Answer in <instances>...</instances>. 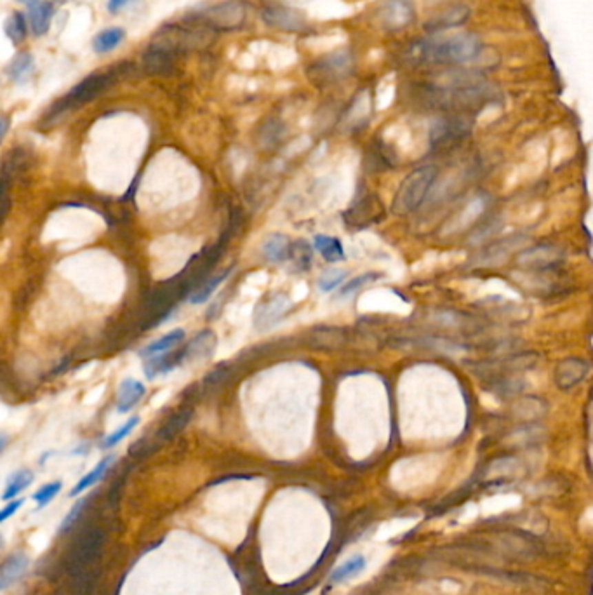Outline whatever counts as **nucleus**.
<instances>
[{
  "label": "nucleus",
  "mask_w": 593,
  "mask_h": 595,
  "mask_svg": "<svg viewBox=\"0 0 593 595\" xmlns=\"http://www.w3.org/2000/svg\"><path fill=\"white\" fill-rule=\"evenodd\" d=\"M422 98L432 108L446 112H470L496 98V91L475 74H455L439 82H428Z\"/></svg>",
  "instance_id": "obj_1"
},
{
  "label": "nucleus",
  "mask_w": 593,
  "mask_h": 595,
  "mask_svg": "<svg viewBox=\"0 0 593 595\" xmlns=\"http://www.w3.org/2000/svg\"><path fill=\"white\" fill-rule=\"evenodd\" d=\"M482 52V42L473 33L432 35L410 44L404 51L409 65H463L477 59Z\"/></svg>",
  "instance_id": "obj_2"
},
{
  "label": "nucleus",
  "mask_w": 593,
  "mask_h": 595,
  "mask_svg": "<svg viewBox=\"0 0 593 595\" xmlns=\"http://www.w3.org/2000/svg\"><path fill=\"white\" fill-rule=\"evenodd\" d=\"M437 174H439V169H437V165L432 164L416 167L413 173L407 174L397 190L395 198H393V213L400 214V216L414 213L425 200L433 181L437 180Z\"/></svg>",
  "instance_id": "obj_3"
},
{
  "label": "nucleus",
  "mask_w": 593,
  "mask_h": 595,
  "mask_svg": "<svg viewBox=\"0 0 593 595\" xmlns=\"http://www.w3.org/2000/svg\"><path fill=\"white\" fill-rule=\"evenodd\" d=\"M353 74V54L350 51H336L317 59L308 68V75L315 84H337Z\"/></svg>",
  "instance_id": "obj_4"
},
{
  "label": "nucleus",
  "mask_w": 593,
  "mask_h": 595,
  "mask_svg": "<svg viewBox=\"0 0 593 595\" xmlns=\"http://www.w3.org/2000/svg\"><path fill=\"white\" fill-rule=\"evenodd\" d=\"M197 18L204 23V28L235 30L246 23L247 6L242 0H228L205 9Z\"/></svg>",
  "instance_id": "obj_5"
},
{
  "label": "nucleus",
  "mask_w": 593,
  "mask_h": 595,
  "mask_svg": "<svg viewBox=\"0 0 593 595\" xmlns=\"http://www.w3.org/2000/svg\"><path fill=\"white\" fill-rule=\"evenodd\" d=\"M112 82V74H94L82 81L81 84L75 85L65 98L56 105L54 114H61V112L70 110V108L84 105L91 99H94L99 92H103Z\"/></svg>",
  "instance_id": "obj_6"
},
{
  "label": "nucleus",
  "mask_w": 593,
  "mask_h": 595,
  "mask_svg": "<svg viewBox=\"0 0 593 595\" xmlns=\"http://www.w3.org/2000/svg\"><path fill=\"white\" fill-rule=\"evenodd\" d=\"M383 216H385V209L381 206L379 198L374 197L373 194H366L352 204V207L343 214V220L353 230H362L377 223Z\"/></svg>",
  "instance_id": "obj_7"
},
{
  "label": "nucleus",
  "mask_w": 593,
  "mask_h": 595,
  "mask_svg": "<svg viewBox=\"0 0 593 595\" xmlns=\"http://www.w3.org/2000/svg\"><path fill=\"white\" fill-rule=\"evenodd\" d=\"M470 127H472V122L466 115L444 117L433 124L432 132H430V141H432L433 147H446V145L463 140L470 132Z\"/></svg>",
  "instance_id": "obj_8"
},
{
  "label": "nucleus",
  "mask_w": 593,
  "mask_h": 595,
  "mask_svg": "<svg viewBox=\"0 0 593 595\" xmlns=\"http://www.w3.org/2000/svg\"><path fill=\"white\" fill-rule=\"evenodd\" d=\"M261 18L268 26L289 33H304L310 30L306 18L296 9L286 6H268L261 12Z\"/></svg>",
  "instance_id": "obj_9"
},
{
  "label": "nucleus",
  "mask_w": 593,
  "mask_h": 595,
  "mask_svg": "<svg viewBox=\"0 0 593 595\" xmlns=\"http://www.w3.org/2000/svg\"><path fill=\"white\" fill-rule=\"evenodd\" d=\"M291 309V300L287 294L275 293L271 296L264 298L263 302L254 310V326L258 329H268V327L275 326L278 320L282 319Z\"/></svg>",
  "instance_id": "obj_10"
},
{
  "label": "nucleus",
  "mask_w": 593,
  "mask_h": 595,
  "mask_svg": "<svg viewBox=\"0 0 593 595\" xmlns=\"http://www.w3.org/2000/svg\"><path fill=\"white\" fill-rule=\"evenodd\" d=\"M381 26L388 32L406 28L414 19V4L410 0H385L377 11Z\"/></svg>",
  "instance_id": "obj_11"
},
{
  "label": "nucleus",
  "mask_w": 593,
  "mask_h": 595,
  "mask_svg": "<svg viewBox=\"0 0 593 595\" xmlns=\"http://www.w3.org/2000/svg\"><path fill=\"white\" fill-rule=\"evenodd\" d=\"M590 373V362L579 357H568L556 364L553 382L561 390H571L585 382Z\"/></svg>",
  "instance_id": "obj_12"
},
{
  "label": "nucleus",
  "mask_w": 593,
  "mask_h": 595,
  "mask_svg": "<svg viewBox=\"0 0 593 595\" xmlns=\"http://www.w3.org/2000/svg\"><path fill=\"white\" fill-rule=\"evenodd\" d=\"M564 260V253L555 246H536L528 249L519 256L520 267L532 270H546L561 264Z\"/></svg>",
  "instance_id": "obj_13"
},
{
  "label": "nucleus",
  "mask_w": 593,
  "mask_h": 595,
  "mask_svg": "<svg viewBox=\"0 0 593 595\" xmlns=\"http://www.w3.org/2000/svg\"><path fill=\"white\" fill-rule=\"evenodd\" d=\"M26 21L28 30L35 37H42L51 28L52 18H54L56 6L49 0H26Z\"/></svg>",
  "instance_id": "obj_14"
},
{
  "label": "nucleus",
  "mask_w": 593,
  "mask_h": 595,
  "mask_svg": "<svg viewBox=\"0 0 593 595\" xmlns=\"http://www.w3.org/2000/svg\"><path fill=\"white\" fill-rule=\"evenodd\" d=\"M147 395V385L136 378L122 379L117 388V399H115V409L118 415L131 413L139 402Z\"/></svg>",
  "instance_id": "obj_15"
},
{
  "label": "nucleus",
  "mask_w": 593,
  "mask_h": 595,
  "mask_svg": "<svg viewBox=\"0 0 593 595\" xmlns=\"http://www.w3.org/2000/svg\"><path fill=\"white\" fill-rule=\"evenodd\" d=\"M218 345V336L214 331L204 329L195 336L191 342L181 348V359H183V366L188 362H195V360L207 359L213 355Z\"/></svg>",
  "instance_id": "obj_16"
},
{
  "label": "nucleus",
  "mask_w": 593,
  "mask_h": 595,
  "mask_svg": "<svg viewBox=\"0 0 593 595\" xmlns=\"http://www.w3.org/2000/svg\"><path fill=\"white\" fill-rule=\"evenodd\" d=\"M30 567V557L25 552L12 554L0 564V590H8L18 583Z\"/></svg>",
  "instance_id": "obj_17"
},
{
  "label": "nucleus",
  "mask_w": 593,
  "mask_h": 595,
  "mask_svg": "<svg viewBox=\"0 0 593 595\" xmlns=\"http://www.w3.org/2000/svg\"><path fill=\"white\" fill-rule=\"evenodd\" d=\"M348 340V331L344 327H336V326H320L311 329L310 343L313 348L317 350H337L346 343Z\"/></svg>",
  "instance_id": "obj_18"
},
{
  "label": "nucleus",
  "mask_w": 593,
  "mask_h": 595,
  "mask_svg": "<svg viewBox=\"0 0 593 595\" xmlns=\"http://www.w3.org/2000/svg\"><path fill=\"white\" fill-rule=\"evenodd\" d=\"M185 336H187V333H185V329H180V327H178V329L169 331V333H165L164 336L154 340V342H150L147 346H143V348L139 350V357L145 360V359H150V357L172 352V350H176V346H180L181 343H183Z\"/></svg>",
  "instance_id": "obj_19"
},
{
  "label": "nucleus",
  "mask_w": 593,
  "mask_h": 595,
  "mask_svg": "<svg viewBox=\"0 0 593 595\" xmlns=\"http://www.w3.org/2000/svg\"><path fill=\"white\" fill-rule=\"evenodd\" d=\"M468 8H465V6H456V8L447 9V11L440 12L435 18L430 19L425 25V28L432 33H442L450 28H455V26L463 25V23L468 19Z\"/></svg>",
  "instance_id": "obj_20"
},
{
  "label": "nucleus",
  "mask_w": 593,
  "mask_h": 595,
  "mask_svg": "<svg viewBox=\"0 0 593 595\" xmlns=\"http://www.w3.org/2000/svg\"><path fill=\"white\" fill-rule=\"evenodd\" d=\"M114 461H115V456H112V455H108V456H105L103 459H99V461L94 465V468H92V470H89L87 474L84 475V477L79 479L77 484L72 488V491H70V498H72V496L75 498V496L85 492L89 488H92L94 484H98V482L101 481L105 475H107V472L110 470V467L114 465Z\"/></svg>",
  "instance_id": "obj_21"
},
{
  "label": "nucleus",
  "mask_w": 593,
  "mask_h": 595,
  "mask_svg": "<svg viewBox=\"0 0 593 595\" xmlns=\"http://www.w3.org/2000/svg\"><path fill=\"white\" fill-rule=\"evenodd\" d=\"M145 66L152 74H167L174 66V52L152 44V48L145 52Z\"/></svg>",
  "instance_id": "obj_22"
},
{
  "label": "nucleus",
  "mask_w": 593,
  "mask_h": 595,
  "mask_svg": "<svg viewBox=\"0 0 593 595\" xmlns=\"http://www.w3.org/2000/svg\"><path fill=\"white\" fill-rule=\"evenodd\" d=\"M291 244L293 242L289 240V237H286L284 233H273L264 240L261 251H263V256L271 263H282L289 258Z\"/></svg>",
  "instance_id": "obj_23"
},
{
  "label": "nucleus",
  "mask_w": 593,
  "mask_h": 595,
  "mask_svg": "<svg viewBox=\"0 0 593 595\" xmlns=\"http://www.w3.org/2000/svg\"><path fill=\"white\" fill-rule=\"evenodd\" d=\"M231 270H233V269H231V267H228V269L221 270V272H218L216 275H213V277H211V279L205 280V282L202 284V286L198 287V289H195L194 293L190 294V298H188V300H190L191 305H202V303L209 302V300H211V296H213V294L216 293L218 287H220L221 284H223L225 280H227L228 277H230Z\"/></svg>",
  "instance_id": "obj_24"
},
{
  "label": "nucleus",
  "mask_w": 593,
  "mask_h": 595,
  "mask_svg": "<svg viewBox=\"0 0 593 595\" xmlns=\"http://www.w3.org/2000/svg\"><path fill=\"white\" fill-rule=\"evenodd\" d=\"M124 39L125 32L122 28H118V26L103 30V32H99L98 35H96L94 41H92V51H94L96 54H107V52H112L114 49H117Z\"/></svg>",
  "instance_id": "obj_25"
},
{
  "label": "nucleus",
  "mask_w": 593,
  "mask_h": 595,
  "mask_svg": "<svg viewBox=\"0 0 593 595\" xmlns=\"http://www.w3.org/2000/svg\"><path fill=\"white\" fill-rule=\"evenodd\" d=\"M313 247L320 253V256L324 258L329 263H337V261H343L344 258V249L343 244L340 242V239L329 236H315L313 239Z\"/></svg>",
  "instance_id": "obj_26"
},
{
  "label": "nucleus",
  "mask_w": 593,
  "mask_h": 595,
  "mask_svg": "<svg viewBox=\"0 0 593 595\" xmlns=\"http://www.w3.org/2000/svg\"><path fill=\"white\" fill-rule=\"evenodd\" d=\"M32 482H33V472L28 470V468H19V470L14 472V474L8 479V482H6V489L4 492H2V500L4 501L16 500V498H18V496L21 494V492L25 491Z\"/></svg>",
  "instance_id": "obj_27"
},
{
  "label": "nucleus",
  "mask_w": 593,
  "mask_h": 595,
  "mask_svg": "<svg viewBox=\"0 0 593 595\" xmlns=\"http://www.w3.org/2000/svg\"><path fill=\"white\" fill-rule=\"evenodd\" d=\"M311 260H313V249L306 240H298V242L291 244L287 261L291 263L294 272H306L311 267Z\"/></svg>",
  "instance_id": "obj_28"
},
{
  "label": "nucleus",
  "mask_w": 593,
  "mask_h": 595,
  "mask_svg": "<svg viewBox=\"0 0 593 595\" xmlns=\"http://www.w3.org/2000/svg\"><path fill=\"white\" fill-rule=\"evenodd\" d=\"M4 32L9 39H11L14 44H19L26 39L28 35V21H26V16L23 12H14V14L9 16L6 19Z\"/></svg>",
  "instance_id": "obj_29"
},
{
  "label": "nucleus",
  "mask_w": 593,
  "mask_h": 595,
  "mask_svg": "<svg viewBox=\"0 0 593 595\" xmlns=\"http://www.w3.org/2000/svg\"><path fill=\"white\" fill-rule=\"evenodd\" d=\"M139 421H141V419H139V416H132V418H129L127 421L122 423V425L118 426L117 430H114L112 434H108L107 437L103 439L101 444H99V448L105 449V451H108V449H114L115 446L121 444V442L124 441L125 437H129V435L134 432V428L138 426Z\"/></svg>",
  "instance_id": "obj_30"
},
{
  "label": "nucleus",
  "mask_w": 593,
  "mask_h": 595,
  "mask_svg": "<svg viewBox=\"0 0 593 595\" xmlns=\"http://www.w3.org/2000/svg\"><path fill=\"white\" fill-rule=\"evenodd\" d=\"M33 68V56L30 52H19L11 65L8 66V75L12 82H19L30 75Z\"/></svg>",
  "instance_id": "obj_31"
},
{
  "label": "nucleus",
  "mask_w": 593,
  "mask_h": 595,
  "mask_svg": "<svg viewBox=\"0 0 593 595\" xmlns=\"http://www.w3.org/2000/svg\"><path fill=\"white\" fill-rule=\"evenodd\" d=\"M63 489V482L61 481H52L48 482V484L42 486L41 489H37V492L32 496V500L37 503V510H41V508L48 507L49 503H51L52 500H54L56 496H58V492Z\"/></svg>",
  "instance_id": "obj_32"
},
{
  "label": "nucleus",
  "mask_w": 593,
  "mask_h": 595,
  "mask_svg": "<svg viewBox=\"0 0 593 595\" xmlns=\"http://www.w3.org/2000/svg\"><path fill=\"white\" fill-rule=\"evenodd\" d=\"M346 277L348 273L344 272V270H340V269L326 270V272L319 277V289L322 291V293L334 291L337 286H341V284L346 280Z\"/></svg>",
  "instance_id": "obj_33"
},
{
  "label": "nucleus",
  "mask_w": 593,
  "mask_h": 595,
  "mask_svg": "<svg viewBox=\"0 0 593 595\" xmlns=\"http://www.w3.org/2000/svg\"><path fill=\"white\" fill-rule=\"evenodd\" d=\"M379 273H374V272H367L362 273V275L355 277V279H352L350 282H343V287H341L340 291V296H352L353 293H357V291H360L362 287H366L367 284H373L374 280L379 279Z\"/></svg>",
  "instance_id": "obj_34"
},
{
  "label": "nucleus",
  "mask_w": 593,
  "mask_h": 595,
  "mask_svg": "<svg viewBox=\"0 0 593 595\" xmlns=\"http://www.w3.org/2000/svg\"><path fill=\"white\" fill-rule=\"evenodd\" d=\"M282 134H284V125L277 121H270L268 124L263 125V129H261V141L264 143V147H271V145L280 141Z\"/></svg>",
  "instance_id": "obj_35"
},
{
  "label": "nucleus",
  "mask_w": 593,
  "mask_h": 595,
  "mask_svg": "<svg viewBox=\"0 0 593 595\" xmlns=\"http://www.w3.org/2000/svg\"><path fill=\"white\" fill-rule=\"evenodd\" d=\"M362 566H364L362 559H360V557L359 559H352V561L348 562V564L341 566L340 570H337L336 573H334L333 576H331V580H333V581L344 580V578H348V576H350V574L357 573V571H359Z\"/></svg>",
  "instance_id": "obj_36"
},
{
  "label": "nucleus",
  "mask_w": 593,
  "mask_h": 595,
  "mask_svg": "<svg viewBox=\"0 0 593 595\" xmlns=\"http://www.w3.org/2000/svg\"><path fill=\"white\" fill-rule=\"evenodd\" d=\"M23 505H25V498H16V500L9 501V503L0 510V524L8 521V519H11Z\"/></svg>",
  "instance_id": "obj_37"
},
{
  "label": "nucleus",
  "mask_w": 593,
  "mask_h": 595,
  "mask_svg": "<svg viewBox=\"0 0 593 595\" xmlns=\"http://www.w3.org/2000/svg\"><path fill=\"white\" fill-rule=\"evenodd\" d=\"M84 505H85V500H79L77 503H75L74 507H72V510L68 512V515H66V517H65V521L61 522V531H66V529H68L70 525H72V522H74L75 519H77L79 512L82 510V507H84Z\"/></svg>",
  "instance_id": "obj_38"
},
{
  "label": "nucleus",
  "mask_w": 593,
  "mask_h": 595,
  "mask_svg": "<svg viewBox=\"0 0 593 595\" xmlns=\"http://www.w3.org/2000/svg\"><path fill=\"white\" fill-rule=\"evenodd\" d=\"M132 2H136V0H108V11L112 12V14H117L121 9L127 8V6H131Z\"/></svg>",
  "instance_id": "obj_39"
},
{
  "label": "nucleus",
  "mask_w": 593,
  "mask_h": 595,
  "mask_svg": "<svg viewBox=\"0 0 593 595\" xmlns=\"http://www.w3.org/2000/svg\"><path fill=\"white\" fill-rule=\"evenodd\" d=\"M9 127H11V118L0 117V143H2V140H4L6 134L9 132Z\"/></svg>",
  "instance_id": "obj_40"
},
{
  "label": "nucleus",
  "mask_w": 593,
  "mask_h": 595,
  "mask_svg": "<svg viewBox=\"0 0 593 595\" xmlns=\"http://www.w3.org/2000/svg\"><path fill=\"white\" fill-rule=\"evenodd\" d=\"M8 444H9V435L8 434H2V432H0V452L4 451L6 448H8Z\"/></svg>",
  "instance_id": "obj_41"
},
{
  "label": "nucleus",
  "mask_w": 593,
  "mask_h": 595,
  "mask_svg": "<svg viewBox=\"0 0 593 595\" xmlns=\"http://www.w3.org/2000/svg\"><path fill=\"white\" fill-rule=\"evenodd\" d=\"M0 548H2V536H0Z\"/></svg>",
  "instance_id": "obj_42"
}]
</instances>
